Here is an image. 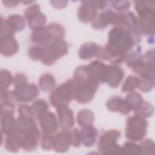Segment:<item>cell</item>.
Listing matches in <instances>:
<instances>
[{"label":"cell","instance_id":"cell-16","mask_svg":"<svg viewBox=\"0 0 155 155\" xmlns=\"http://www.w3.org/2000/svg\"><path fill=\"white\" fill-rule=\"evenodd\" d=\"M107 108L113 112H118L122 114H127L131 110L125 99L119 96L110 97L106 104Z\"/></svg>","mask_w":155,"mask_h":155},{"label":"cell","instance_id":"cell-13","mask_svg":"<svg viewBox=\"0 0 155 155\" xmlns=\"http://www.w3.org/2000/svg\"><path fill=\"white\" fill-rule=\"evenodd\" d=\"M124 76V71L115 64L107 65L105 82L113 88L118 87Z\"/></svg>","mask_w":155,"mask_h":155},{"label":"cell","instance_id":"cell-27","mask_svg":"<svg viewBox=\"0 0 155 155\" xmlns=\"http://www.w3.org/2000/svg\"><path fill=\"white\" fill-rule=\"evenodd\" d=\"M94 120V113L89 109H82L77 114V120L79 125L92 124Z\"/></svg>","mask_w":155,"mask_h":155},{"label":"cell","instance_id":"cell-9","mask_svg":"<svg viewBox=\"0 0 155 155\" xmlns=\"http://www.w3.org/2000/svg\"><path fill=\"white\" fill-rule=\"evenodd\" d=\"M118 13L111 9H106L96 16L91 22V26L96 29H104L110 24L116 25Z\"/></svg>","mask_w":155,"mask_h":155},{"label":"cell","instance_id":"cell-30","mask_svg":"<svg viewBox=\"0 0 155 155\" xmlns=\"http://www.w3.org/2000/svg\"><path fill=\"white\" fill-rule=\"evenodd\" d=\"M134 111L135 114L140 116L143 117H148L151 116L153 114L154 107L149 102L143 101L140 105Z\"/></svg>","mask_w":155,"mask_h":155},{"label":"cell","instance_id":"cell-34","mask_svg":"<svg viewBox=\"0 0 155 155\" xmlns=\"http://www.w3.org/2000/svg\"><path fill=\"white\" fill-rule=\"evenodd\" d=\"M13 78L11 73L6 70H1L0 72V87L1 92L8 90L9 85L13 82Z\"/></svg>","mask_w":155,"mask_h":155},{"label":"cell","instance_id":"cell-3","mask_svg":"<svg viewBox=\"0 0 155 155\" xmlns=\"http://www.w3.org/2000/svg\"><path fill=\"white\" fill-rule=\"evenodd\" d=\"M67 52L68 45L66 41L63 39H54L44 47L41 61L45 65H51Z\"/></svg>","mask_w":155,"mask_h":155},{"label":"cell","instance_id":"cell-19","mask_svg":"<svg viewBox=\"0 0 155 155\" xmlns=\"http://www.w3.org/2000/svg\"><path fill=\"white\" fill-rule=\"evenodd\" d=\"M58 121L61 128L70 129L74 124V118L73 111L68 107L57 108Z\"/></svg>","mask_w":155,"mask_h":155},{"label":"cell","instance_id":"cell-26","mask_svg":"<svg viewBox=\"0 0 155 155\" xmlns=\"http://www.w3.org/2000/svg\"><path fill=\"white\" fill-rule=\"evenodd\" d=\"M143 58L141 48L139 47L136 50L127 54L124 61L129 67L133 69L143 62Z\"/></svg>","mask_w":155,"mask_h":155},{"label":"cell","instance_id":"cell-45","mask_svg":"<svg viewBox=\"0 0 155 155\" xmlns=\"http://www.w3.org/2000/svg\"><path fill=\"white\" fill-rule=\"evenodd\" d=\"M2 2L4 4V5L8 7H13L17 5L18 1H3Z\"/></svg>","mask_w":155,"mask_h":155},{"label":"cell","instance_id":"cell-38","mask_svg":"<svg viewBox=\"0 0 155 155\" xmlns=\"http://www.w3.org/2000/svg\"><path fill=\"white\" fill-rule=\"evenodd\" d=\"M54 135L53 134L44 133L41 138V147L45 150H50L53 148Z\"/></svg>","mask_w":155,"mask_h":155},{"label":"cell","instance_id":"cell-41","mask_svg":"<svg viewBox=\"0 0 155 155\" xmlns=\"http://www.w3.org/2000/svg\"><path fill=\"white\" fill-rule=\"evenodd\" d=\"M18 111L19 116L35 118L31 106H30L27 104H21L18 107Z\"/></svg>","mask_w":155,"mask_h":155},{"label":"cell","instance_id":"cell-29","mask_svg":"<svg viewBox=\"0 0 155 155\" xmlns=\"http://www.w3.org/2000/svg\"><path fill=\"white\" fill-rule=\"evenodd\" d=\"M39 84L41 88L45 91H50L55 85L54 77L50 73H44L39 78Z\"/></svg>","mask_w":155,"mask_h":155},{"label":"cell","instance_id":"cell-31","mask_svg":"<svg viewBox=\"0 0 155 155\" xmlns=\"http://www.w3.org/2000/svg\"><path fill=\"white\" fill-rule=\"evenodd\" d=\"M125 99L128 104L131 110L136 109L143 101L142 96L139 93L134 91H131L128 94L125 96Z\"/></svg>","mask_w":155,"mask_h":155},{"label":"cell","instance_id":"cell-10","mask_svg":"<svg viewBox=\"0 0 155 155\" xmlns=\"http://www.w3.org/2000/svg\"><path fill=\"white\" fill-rule=\"evenodd\" d=\"M18 102H28L36 98L39 94V89L35 84H26L15 87L13 90Z\"/></svg>","mask_w":155,"mask_h":155},{"label":"cell","instance_id":"cell-42","mask_svg":"<svg viewBox=\"0 0 155 155\" xmlns=\"http://www.w3.org/2000/svg\"><path fill=\"white\" fill-rule=\"evenodd\" d=\"M70 133L71 145L74 147H79L81 143L82 142L81 131L78 128H74L70 131Z\"/></svg>","mask_w":155,"mask_h":155},{"label":"cell","instance_id":"cell-36","mask_svg":"<svg viewBox=\"0 0 155 155\" xmlns=\"http://www.w3.org/2000/svg\"><path fill=\"white\" fill-rule=\"evenodd\" d=\"M154 87V78L140 77L138 88L143 92L151 91Z\"/></svg>","mask_w":155,"mask_h":155},{"label":"cell","instance_id":"cell-12","mask_svg":"<svg viewBox=\"0 0 155 155\" xmlns=\"http://www.w3.org/2000/svg\"><path fill=\"white\" fill-rule=\"evenodd\" d=\"M107 65L102 62L96 60L87 65L88 74L90 79L97 82H105Z\"/></svg>","mask_w":155,"mask_h":155},{"label":"cell","instance_id":"cell-43","mask_svg":"<svg viewBox=\"0 0 155 155\" xmlns=\"http://www.w3.org/2000/svg\"><path fill=\"white\" fill-rule=\"evenodd\" d=\"M27 77L25 74L19 73L16 74L13 78V84L15 87H18L27 84Z\"/></svg>","mask_w":155,"mask_h":155},{"label":"cell","instance_id":"cell-15","mask_svg":"<svg viewBox=\"0 0 155 155\" xmlns=\"http://www.w3.org/2000/svg\"><path fill=\"white\" fill-rule=\"evenodd\" d=\"M39 124L44 133L54 134L58 129V122L55 114L47 111L42 115L39 119Z\"/></svg>","mask_w":155,"mask_h":155},{"label":"cell","instance_id":"cell-1","mask_svg":"<svg viewBox=\"0 0 155 155\" xmlns=\"http://www.w3.org/2000/svg\"><path fill=\"white\" fill-rule=\"evenodd\" d=\"M140 41L139 33L121 26H115L109 31L108 43L104 47H100L96 57L113 64H122L128 52Z\"/></svg>","mask_w":155,"mask_h":155},{"label":"cell","instance_id":"cell-23","mask_svg":"<svg viewBox=\"0 0 155 155\" xmlns=\"http://www.w3.org/2000/svg\"><path fill=\"white\" fill-rule=\"evenodd\" d=\"M100 47L101 46L92 42L85 43L79 48L78 51L79 57L82 59L87 60L94 56H96Z\"/></svg>","mask_w":155,"mask_h":155},{"label":"cell","instance_id":"cell-14","mask_svg":"<svg viewBox=\"0 0 155 155\" xmlns=\"http://www.w3.org/2000/svg\"><path fill=\"white\" fill-rule=\"evenodd\" d=\"M70 145L71 133L68 129H63L54 136L53 149L56 152L64 153L68 150Z\"/></svg>","mask_w":155,"mask_h":155},{"label":"cell","instance_id":"cell-18","mask_svg":"<svg viewBox=\"0 0 155 155\" xmlns=\"http://www.w3.org/2000/svg\"><path fill=\"white\" fill-rule=\"evenodd\" d=\"M31 41L38 45L44 47L53 41L47 26L33 30L31 35Z\"/></svg>","mask_w":155,"mask_h":155},{"label":"cell","instance_id":"cell-32","mask_svg":"<svg viewBox=\"0 0 155 155\" xmlns=\"http://www.w3.org/2000/svg\"><path fill=\"white\" fill-rule=\"evenodd\" d=\"M139 84V78L134 75H130L125 81L122 90L123 92H131L138 88Z\"/></svg>","mask_w":155,"mask_h":155},{"label":"cell","instance_id":"cell-28","mask_svg":"<svg viewBox=\"0 0 155 155\" xmlns=\"http://www.w3.org/2000/svg\"><path fill=\"white\" fill-rule=\"evenodd\" d=\"M31 108L35 117H36L39 119L42 115L48 111L49 106L45 100L38 99L32 104Z\"/></svg>","mask_w":155,"mask_h":155},{"label":"cell","instance_id":"cell-4","mask_svg":"<svg viewBox=\"0 0 155 155\" xmlns=\"http://www.w3.org/2000/svg\"><path fill=\"white\" fill-rule=\"evenodd\" d=\"M120 136V132L116 129H111L104 132L100 137L97 143L99 151L104 154H120L122 147L117 141Z\"/></svg>","mask_w":155,"mask_h":155},{"label":"cell","instance_id":"cell-35","mask_svg":"<svg viewBox=\"0 0 155 155\" xmlns=\"http://www.w3.org/2000/svg\"><path fill=\"white\" fill-rule=\"evenodd\" d=\"M122 154H142L140 145L133 142H127L122 147Z\"/></svg>","mask_w":155,"mask_h":155},{"label":"cell","instance_id":"cell-11","mask_svg":"<svg viewBox=\"0 0 155 155\" xmlns=\"http://www.w3.org/2000/svg\"><path fill=\"white\" fill-rule=\"evenodd\" d=\"M40 131L38 127H35L24 133L21 140V148L27 151L36 149L40 139Z\"/></svg>","mask_w":155,"mask_h":155},{"label":"cell","instance_id":"cell-33","mask_svg":"<svg viewBox=\"0 0 155 155\" xmlns=\"http://www.w3.org/2000/svg\"><path fill=\"white\" fill-rule=\"evenodd\" d=\"M53 40L63 39L65 31L64 27L58 23H50L47 25Z\"/></svg>","mask_w":155,"mask_h":155},{"label":"cell","instance_id":"cell-21","mask_svg":"<svg viewBox=\"0 0 155 155\" xmlns=\"http://www.w3.org/2000/svg\"><path fill=\"white\" fill-rule=\"evenodd\" d=\"M81 141L85 147H91L96 142L97 130L92 124L82 126L81 130Z\"/></svg>","mask_w":155,"mask_h":155},{"label":"cell","instance_id":"cell-20","mask_svg":"<svg viewBox=\"0 0 155 155\" xmlns=\"http://www.w3.org/2000/svg\"><path fill=\"white\" fill-rule=\"evenodd\" d=\"M19 49L18 41L13 36L1 37V53L5 56H11L15 54Z\"/></svg>","mask_w":155,"mask_h":155},{"label":"cell","instance_id":"cell-37","mask_svg":"<svg viewBox=\"0 0 155 155\" xmlns=\"http://www.w3.org/2000/svg\"><path fill=\"white\" fill-rule=\"evenodd\" d=\"M44 47L35 45L31 46L28 50V56L31 59L35 61L41 60L42 56Z\"/></svg>","mask_w":155,"mask_h":155},{"label":"cell","instance_id":"cell-39","mask_svg":"<svg viewBox=\"0 0 155 155\" xmlns=\"http://www.w3.org/2000/svg\"><path fill=\"white\" fill-rule=\"evenodd\" d=\"M142 154H153L154 153V143L150 139L143 140L140 145Z\"/></svg>","mask_w":155,"mask_h":155},{"label":"cell","instance_id":"cell-6","mask_svg":"<svg viewBox=\"0 0 155 155\" xmlns=\"http://www.w3.org/2000/svg\"><path fill=\"white\" fill-rule=\"evenodd\" d=\"M99 85V82L91 79L76 82L74 94L75 100L80 104H85L90 102L93 99Z\"/></svg>","mask_w":155,"mask_h":155},{"label":"cell","instance_id":"cell-40","mask_svg":"<svg viewBox=\"0 0 155 155\" xmlns=\"http://www.w3.org/2000/svg\"><path fill=\"white\" fill-rule=\"evenodd\" d=\"M109 2L114 9L121 12L127 10L130 7V3L128 1H114Z\"/></svg>","mask_w":155,"mask_h":155},{"label":"cell","instance_id":"cell-5","mask_svg":"<svg viewBox=\"0 0 155 155\" xmlns=\"http://www.w3.org/2000/svg\"><path fill=\"white\" fill-rule=\"evenodd\" d=\"M148 122L145 117L135 114L128 118L125 134L131 141H141L147 134Z\"/></svg>","mask_w":155,"mask_h":155},{"label":"cell","instance_id":"cell-7","mask_svg":"<svg viewBox=\"0 0 155 155\" xmlns=\"http://www.w3.org/2000/svg\"><path fill=\"white\" fill-rule=\"evenodd\" d=\"M107 3V1H82L78 12L79 19L84 23L92 22L97 15L98 10L104 8Z\"/></svg>","mask_w":155,"mask_h":155},{"label":"cell","instance_id":"cell-25","mask_svg":"<svg viewBox=\"0 0 155 155\" xmlns=\"http://www.w3.org/2000/svg\"><path fill=\"white\" fill-rule=\"evenodd\" d=\"M5 22L14 33L22 30L24 28L25 24L24 18L18 14L10 15L5 20Z\"/></svg>","mask_w":155,"mask_h":155},{"label":"cell","instance_id":"cell-22","mask_svg":"<svg viewBox=\"0 0 155 155\" xmlns=\"http://www.w3.org/2000/svg\"><path fill=\"white\" fill-rule=\"evenodd\" d=\"M21 147V137L14 129L7 134L5 141V148L10 152H17Z\"/></svg>","mask_w":155,"mask_h":155},{"label":"cell","instance_id":"cell-44","mask_svg":"<svg viewBox=\"0 0 155 155\" xmlns=\"http://www.w3.org/2000/svg\"><path fill=\"white\" fill-rule=\"evenodd\" d=\"M50 2L52 4L53 6L58 8L65 7L68 3V2L66 1H51Z\"/></svg>","mask_w":155,"mask_h":155},{"label":"cell","instance_id":"cell-2","mask_svg":"<svg viewBox=\"0 0 155 155\" xmlns=\"http://www.w3.org/2000/svg\"><path fill=\"white\" fill-rule=\"evenodd\" d=\"M76 82L70 79L54 89L50 94V101L55 108L67 107L71 99H74Z\"/></svg>","mask_w":155,"mask_h":155},{"label":"cell","instance_id":"cell-24","mask_svg":"<svg viewBox=\"0 0 155 155\" xmlns=\"http://www.w3.org/2000/svg\"><path fill=\"white\" fill-rule=\"evenodd\" d=\"M135 9L139 16L154 14L155 10L154 1H134Z\"/></svg>","mask_w":155,"mask_h":155},{"label":"cell","instance_id":"cell-8","mask_svg":"<svg viewBox=\"0 0 155 155\" xmlns=\"http://www.w3.org/2000/svg\"><path fill=\"white\" fill-rule=\"evenodd\" d=\"M24 15L27 20L28 25L33 30L44 27L47 18L40 11L38 4H35L28 7L24 11Z\"/></svg>","mask_w":155,"mask_h":155},{"label":"cell","instance_id":"cell-17","mask_svg":"<svg viewBox=\"0 0 155 155\" xmlns=\"http://www.w3.org/2000/svg\"><path fill=\"white\" fill-rule=\"evenodd\" d=\"M154 15L155 13L139 16L137 24L138 30L140 35L153 36L154 33Z\"/></svg>","mask_w":155,"mask_h":155}]
</instances>
